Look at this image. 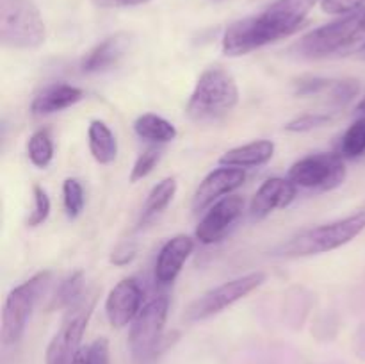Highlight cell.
<instances>
[{
  "label": "cell",
  "mask_w": 365,
  "mask_h": 364,
  "mask_svg": "<svg viewBox=\"0 0 365 364\" xmlns=\"http://www.w3.org/2000/svg\"><path fill=\"white\" fill-rule=\"evenodd\" d=\"M73 364H88V346H82V348L78 350Z\"/></svg>",
  "instance_id": "35"
},
{
  "label": "cell",
  "mask_w": 365,
  "mask_h": 364,
  "mask_svg": "<svg viewBox=\"0 0 365 364\" xmlns=\"http://www.w3.org/2000/svg\"><path fill=\"white\" fill-rule=\"evenodd\" d=\"M138 256V243L134 241H125L114 248V252L110 253V263L114 266H127Z\"/></svg>",
  "instance_id": "33"
},
{
  "label": "cell",
  "mask_w": 365,
  "mask_h": 364,
  "mask_svg": "<svg viewBox=\"0 0 365 364\" xmlns=\"http://www.w3.org/2000/svg\"><path fill=\"white\" fill-rule=\"evenodd\" d=\"M360 27H362V31H364V34H365V9H364V13H362V20H360Z\"/></svg>",
  "instance_id": "38"
},
{
  "label": "cell",
  "mask_w": 365,
  "mask_h": 364,
  "mask_svg": "<svg viewBox=\"0 0 365 364\" xmlns=\"http://www.w3.org/2000/svg\"><path fill=\"white\" fill-rule=\"evenodd\" d=\"M46 29L32 0H0V41L14 50H34L45 43Z\"/></svg>",
  "instance_id": "4"
},
{
  "label": "cell",
  "mask_w": 365,
  "mask_h": 364,
  "mask_svg": "<svg viewBox=\"0 0 365 364\" xmlns=\"http://www.w3.org/2000/svg\"><path fill=\"white\" fill-rule=\"evenodd\" d=\"M365 0H321L319 6L323 13L331 16H348L362 9Z\"/></svg>",
  "instance_id": "31"
},
{
  "label": "cell",
  "mask_w": 365,
  "mask_h": 364,
  "mask_svg": "<svg viewBox=\"0 0 365 364\" xmlns=\"http://www.w3.org/2000/svg\"><path fill=\"white\" fill-rule=\"evenodd\" d=\"M96 295L91 298H82L73 307L66 310L59 330L48 343L45 352V364H73L78 350L82 348L81 341L86 327L89 323L93 309H95Z\"/></svg>",
  "instance_id": "10"
},
{
  "label": "cell",
  "mask_w": 365,
  "mask_h": 364,
  "mask_svg": "<svg viewBox=\"0 0 365 364\" xmlns=\"http://www.w3.org/2000/svg\"><path fill=\"white\" fill-rule=\"evenodd\" d=\"M130 41L132 38L127 32H116V34L109 36L82 57L81 71L82 74H100V71H107L118 66L120 61L127 56Z\"/></svg>",
  "instance_id": "16"
},
{
  "label": "cell",
  "mask_w": 365,
  "mask_h": 364,
  "mask_svg": "<svg viewBox=\"0 0 365 364\" xmlns=\"http://www.w3.org/2000/svg\"><path fill=\"white\" fill-rule=\"evenodd\" d=\"M246 181V173L242 168L234 166H221L210 171L200 186L196 188L195 195H192L191 209L195 214L203 213L209 209L210 206L217 202V200L225 198V196L232 195L237 188H241Z\"/></svg>",
  "instance_id": "12"
},
{
  "label": "cell",
  "mask_w": 365,
  "mask_h": 364,
  "mask_svg": "<svg viewBox=\"0 0 365 364\" xmlns=\"http://www.w3.org/2000/svg\"><path fill=\"white\" fill-rule=\"evenodd\" d=\"M32 198H34V207H32L31 214L27 218V227H38V225L46 221L52 203H50L48 193L38 184L32 186Z\"/></svg>",
  "instance_id": "27"
},
{
  "label": "cell",
  "mask_w": 365,
  "mask_h": 364,
  "mask_svg": "<svg viewBox=\"0 0 365 364\" xmlns=\"http://www.w3.org/2000/svg\"><path fill=\"white\" fill-rule=\"evenodd\" d=\"M298 186L291 178L271 177L262 182L250 202V218L260 221L273 214L277 209H285L294 202Z\"/></svg>",
  "instance_id": "14"
},
{
  "label": "cell",
  "mask_w": 365,
  "mask_h": 364,
  "mask_svg": "<svg viewBox=\"0 0 365 364\" xmlns=\"http://www.w3.org/2000/svg\"><path fill=\"white\" fill-rule=\"evenodd\" d=\"M177 178L166 177L160 182H157L152 188V191L146 196L145 203L141 207V216H139V225L146 223V221L153 220L159 216L160 213L168 209L171 202H173L175 195H177Z\"/></svg>",
  "instance_id": "21"
},
{
  "label": "cell",
  "mask_w": 365,
  "mask_h": 364,
  "mask_svg": "<svg viewBox=\"0 0 365 364\" xmlns=\"http://www.w3.org/2000/svg\"><path fill=\"white\" fill-rule=\"evenodd\" d=\"M337 153L344 159H359L365 153V116L359 118L349 125L348 131L342 134L339 141Z\"/></svg>",
  "instance_id": "24"
},
{
  "label": "cell",
  "mask_w": 365,
  "mask_h": 364,
  "mask_svg": "<svg viewBox=\"0 0 365 364\" xmlns=\"http://www.w3.org/2000/svg\"><path fill=\"white\" fill-rule=\"evenodd\" d=\"M88 364H110L109 341L98 338L88 346Z\"/></svg>",
  "instance_id": "32"
},
{
  "label": "cell",
  "mask_w": 365,
  "mask_h": 364,
  "mask_svg": "<svg viewBox=\"0 0 365 364\" xmlns=\"http://www.w3.org/2000/svg\"><path fill=\"white\" fill-rule=\"evenodd\" d=\"M27 156L29 161H31L36 168H43V170L52 163L53 141L48 128H39V131H36L34 134L29 138Z\"/></svg>",
  "instance_id": "23"
},
{
  "label": "cell",
  "mask_w": 365,
  "mask_h": 364,
  "mask_svg": "<svg viewBox=\"0 0 365 364\" xmlns=\"http://www.w3.org/2000/svg\"><path fill=\"white\" fill-rule=\"evenodd\" d=\"M245 211V198L239 195H228L217 200L214 206L207 209L195 231L196 241L202 245H214L227 236V232L234 227L235 221L242 216Z\"/></svg>",
  "instance_id": "11"
},
{
  "label": "cell",
  "mask_w": 365,
  "mask_h": 364,
  "mask_svg": "<svg viewBox=\"0 0 365 364\" xmlns=\"http://www.w3.org/2000/svg\"><path fill=\"white\" fill-rule=\"evenodd\" d=\"M170 313V298L159 295L146 302L128 328V350L138 363H148L157 355L163 343L164 327Z\"/></svg>",
  "instance_id": "6"
},
{
  "label": "cell",
  "mask_w": 365,
  "mask_h": 364,
  "mask_svg": "<svg viewBox=\"0 0 365 364\" xmlns=\"http://www.w3.org/2000/svg\"><path fill=\"white\" fill-rule=\"evenodd\" d=\"M195 252V239L191 236L177 234L168 239L157 256L153 277L160 285H170L177 280L185 261Z\"/></svg>",
  "instance_id": "15"
},
{
  "label": "cell",
  "mask_w": 365,
  "mask_h": 364,
  "mask_svg": "<svg viewBox=\"0 0 365 364\" xmlns=\"http://www.w3.org/2000/svg\"><path fill=\"white\" fill-rule=\"evenodd\" d=\"M84 98V89L77 86L56 82L43 88L31 102V113L34 116H46V114L59 113V111L73 107Z\"/></svg>",
  "instance_id": "17"
},
{
  "label": "cell",
  "mask_w": 365,
  "mask_h": 364,
  "mask_svg": "<svg viewBox=\"0 0 365 364\" xmlns=\"http://www.w3.org/2000/svg\"><path fill=\"white\" fill-rule=\"evenodd\" d=\"M63 202H64V211H66V216L70 220H75L82 214L86 206V195L84 188H82L81 181L73 177H68L63 182Z\"/></svg>",
  "instance_id": "25"
},
{
  "label": "cell",
  "mask_w": 365,
  "mask_h": 364,
  "mask_svg": "<svg viewBox=\"0 0 365 364\" xmlns=\"http://www.w3.org/2000/svg\"><path fill=\"white\" fill-rule=\"evenodd\" d=\"M82 298H84V271L77 270L57 285L56 293L50 298L48 310H68Z\"/></svg>",
  "instance_id": "22"
},
{
  "label": "cell",
  "mask_w": 365,
  "mask_h": 364,
  "mask_svg": "<svg viewBox=\"0 0 365 364\" xmlns=\"http://www.w3.org/2000/svg\"><path fill=\"white\" fill-rule=\"evenodd\" d=\"M274 156V143L269 139H257V141L246 143V145L235 146L227 150L220 157L221 166L234 168H257L267 164Z\"/></svg>",
  "instance_id": "18"
},
{
  "label": "cell",
  "mask_w": 365,
  "mask_h": 364,
  "mask_svg": "<svg viewBox=\"0 0 365 364\" xmlns=\"http://www.w3.org/2000/svg\"><path fill=\"white\" fill-rule=\"evenodd\" d=\"M348 177L346 159L341 153H310L302 157L289 168L287 178L298 188L310 191L327 193L344 184Z\"/></svg>",
  "instance_id": "9"
},
{
  "label": "cell",
  "mask_w": 365,
  "mask_h": 364,
  "mask_svg": "<svg viewBox=\"0 0 365 364\" xmlns=\"http://www.w3.org/2000/svg\"><path fill=\"white\" fill-rule=\"evenodd\" d=\"M143 289L135 278H123L109 291L106 298V316L110 327L123 328L134 321L141 310Z\"/></svg>",
  "instance_id": "13"
},
{
  "label": "cell",
  "mask_w": 365,
  "mask_h": 364,
  "mask_svg": "<svg viewBox=\"0 0 365 364\" xmlns=\"http://www.w3.org/2000/svg\"><path fill=\"white\" fill-rule=\"evenodd\" d=\"M330 120L331 116L327 113H307L294 118V120L287 121V123H285V131L296 132V134H298V132H309L314 131V128L323 127V125H327Z\"/></svg>",
  "instance_id": "29"
},
{
  "label": "cell",
  "mask_w": 365,
  "mask_h": 364,
  "mask_svg": "<svg viewBox=\"0 0 365 364\" xmlns=\"http://www.w3.org/2000/svg\"><path fill=\"white\" fill-rule=\"evenodd\" d=\"M266 278L267 275L264 271H252V273L241 275V277L223 282L217 288L209 289V291L203 293L202 296H198V298L189 303L184 313L185 321L196 323V321L209 320V318L223 313L228 307L246 298L250 293L259 289L266 282Z\"/></svg>",
  "instance_id": "8"
},
{
  "label": "cell",
  "mask_w": 365,
  "mask_h": 364,
  "mask_svg": "<svg viewBox=\"0 0 365 364\" xmlns=\"http://www.w3.org/2000/svg\"><path fill=\"white\" fill-rule=\"evenodd\" d=\"M239 103V86L223 66H210L196 81L185 113L196 123H214Z\"/></svg>",
  "instance_id": "3"
},
{
  "label": "cell",
  "mask_w": 365,
  "mask_h": 364,
  "mask_svg": "<svg viewBox=\"0 0 365 364\" xmlns=\"http://www.w3.org/2000/svg\"><path fill=\"white\" fill-rule=\"evenodd\" d=\"M360 91V84L355 79H344V81H334L330 88V100L337 107L346 106V103L351 102Z\"/></svg>",
  "instance_id": "30"
},
{
  "label": "cell",
  "mask_w": 365,
  "mask_h": 364,
  "mask_svg": "<svg viewBox=\"0 0 365 364\" xmlns=\"http://www.w3.org/2000/svg\"><path fill=\"white\" fill-rule=\"evenodd\" d=\"M95 2L102 7H134L143 6L150 0H95Z\"/></svg>",
  "instance_id": "34"
},
{
  "label": "cell",
  "mask_w": 365,
  "mask_h": 364,
  "mask_svg": "<svg viewBox=\"0 0 365 364\" xmlns=\"http://www.w3.org/2000/svg\"><path fill=\"white\" fill-rule=\"evenodd\" d=\"M317 2L321 0H274L262 13L234 21L223 34V54L228 57L246 56L289 38L305 25Z\"/></svg>",
  "instance_id": "1"
},
{
  "label": "cell",
  "mask_w": 365,
  "mask_h": 364,
  "mask_svg": "<svg viewBox=\"0 0 365 364\" xmlns=\"http://www.w3.org/2000/svg\"><path fill=\"white\" fill-rule=\"evenodd\" d=\"M355 113H356V116H359V118L365 116V96H364V98L360 100V102H359V106H356Z\"/></svg>",
  "instance_id": "36"
},
{
  "label": "cell",
  "mask_w": 365,
  "mask_h": 364,
  "mask_svg": "<svg viewBox=\"0 0 365 364\" xmlns=\"http://www.w3.org/2000/svg\"><path fill=\"white\" fill-rule=\"evenodd\" d=\"M331 84H334V79H324V77H316V75H305V77H299L294 82V95L298 96H312L319 95L323 91H330Z\"/></svg>",
  "instance_id": "28"
},
{
  "label": "cell",
  "mask_w": 365,
  "mask_h": 364,
  "mask_svg": "<svg viewBox=\"0 0 365 364\" xmlns=\"http://www.w3.org/2000/svg\"><path fill=\"white\" fill-rule=\"evenodd\" d=\"M160 157H163V145H155V143H152L150 146H146V148L138 156L134 166H132V171H130L132 184H135V182L148 177V175L153 171V168L157 166V163L160 161Z\"/></svg>",
  "instance_id": "26"
},
{
  "label": "cell",
  "mask_w": 365,
  "mask_h": 364,
  "mask_svg": "<svg viewBox=\"0 0 365 364\" xmlns=\"http://www.w3.org/2000/svg\"><path fill=\"white\" fill-rule=\"evenodd\" d=\"M88 145L98 164H110L118 157V139L103 120H91L88 127Z\"/></svg>",
  "instance_id": "19"
},
{
  "label": "cell",
  "mask_w": 365,
  "mask_h": 364,
  "mask_svg": "<svg viewBox=\"0 0 365 364\" xmlns=\"http://www.w3.org/2000/svg\"><path fill=\"white\" fill-rule=\"evenodd\" d=\"M365 231V207L330 223L307 228L273 250V256L298 259L334 252L359 238Z\"/></svg>",
  "instance_id": "2"
},
{
  "label": "cell",
  "mask_w": 365,
  "mask_h": 364,
  "mask_svg": "<svg viewBox=\"0 0 365 364\" xmlns=\"http://www.w3.org/2000/svg\"><path fill=\"white\" fill-rule=\"evenodd\" d=\"M356 57H359V59L365 61V41L359 46V50H356Z\"/></svg>",
  "instance_id": "37"
},
{
  "label": "cell",
  "mask_w": 365,
  "mask_h": 364,
  "mask_svg": "<svg viewBox=\"0 0 365 364\" xmlns=\"http://www.w3.org/2000/svg\"><path fill=\"white\" fill-rule=\"evenodd\" d=\"M134 131L139 138L146 139L150 143H155V145H164V143L173 141L178 136L177 127L170 120L153 113H145L135 118Z\"/></svg>",
  "instance_id": "20"
},
{
  "label": "cell",
  "mask_w": 365,
  "mask_h": 364,
  "mask_svg": "<svg viewBox=\"0 0 365 364\" xmlns=\"http://www.w3.org/2000/svg\"><path fill=\"white\" fill-rule=\"evenodd\" d=\"M50 278H52V271H39V273L32 275L29 280L11 289L2 309L0 339H2L4 346H14L24 338L32 310H34L41 293H45Z\"/></svg>",
  "instance_id": "5"
},
{
  "label": "cell",
  "mask_w": 365,
  "mask_h": 364,
  "mask_svg": "<svg viewBox=\"0 0 365 364\" xmlns=\"http://www.w3.org/2000/svg\"><path fill=\"white\" fill-rule=\"evenodd\" d=\"M362 13L364 9H360L348 16L339 18L331 24L310 31L296 43L298 56L307 57V59H323V57L348 49L364 36L362 27H360Z\"/></svg>",
  "instance_id": "7"
}]
</instances>
